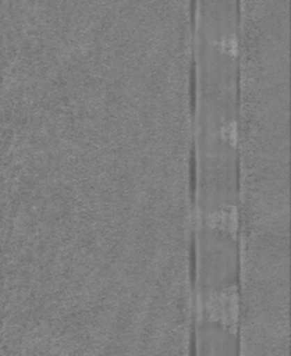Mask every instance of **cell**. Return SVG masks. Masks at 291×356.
I'll use <instances>...</instances> for the list:
<instances>
[{
  "instance_id": "6da1fadb",
  "label": "cell",
  "mask_w": 291,
  "mask_h": 356,
  "mask_svg": "<svg viewBox=\"0 0 291 356\" xmlns=\"http://www.w3.org/2000/svg\"><path fill=\"white\" fill-rule=\"evenodd\" d=\"M239 278L235 229L198 222L194 239V285L200 296L234 291Z\"/></svg>"
},
{
  "instance_id": "7a4b0ae2",
  "label": "cell",
  "mask_w": 291,
  "mask_h": 356,
  "mask_svg": "<svg viewBox=\"0 0 291 356\" xmlns=\"http://www.w3.org/2000/svg\"><path fill=\"white\" fill-rule=\"evenodd\" d=\"M194 356H239L234 324L200 316L194 327Z\"/></svg>"
}]
</instances>
